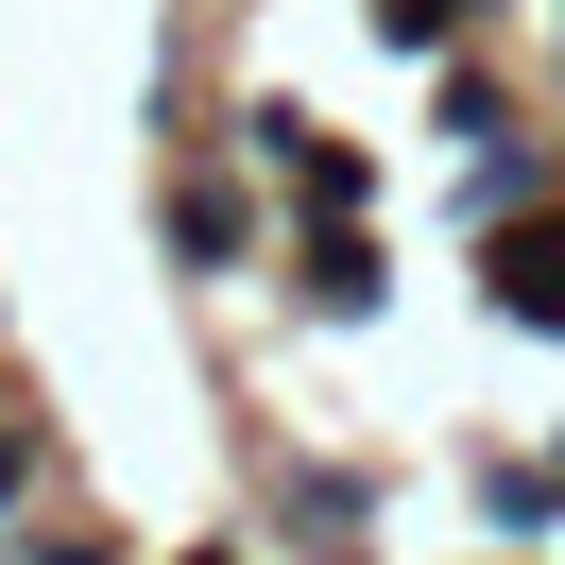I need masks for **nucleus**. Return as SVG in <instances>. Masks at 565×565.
Wrapping results in <instances>:
<instances>
[{"label":"nucleus","instance_id":"20e7f679","mask_svg":"<svg viewBox=\"0 0 565 565\" xmlns=\"http://www.w3.org/2000/svg\"><path fill=\"white\" fill-rule=\"evenodd\" d=\"M172 241H189V257L223 275V257H257V206H241L223 172H189V189H172Z\"/></svg>","mask_w":565,"mask_h":565},{"label":"nucleus","instance_id":"6e6552de","mask_svg":"<svg viewBox=\"0 0 565 565\" xmlns=\"http://www.w3.org/2000/svg\"><path fill=\"white\" fill-rule=\"evenodd\" d=\"M18 565H120V531H18Z\"/></svg>","mask_w":565,"mask_h":565},{"label":"nucleus","instance_id":"f03ea898","mask_svg":"<svg viewBox=\"0 0 565 565\" xmlns=\"http://www.w3.org/2000/svg\"><path fill=\"white\" fill-rule=\"evenodd\" d=\"M497 326H565V206L497 223Z\"/></svg>","mask_w":565,"mask_h":565},{"label":"nucleus","instance_id":"9d476101","mask_svg":"<svg viewBox=\"0 0 565 565\" xmlns=\"http://www.w3.org/2000/svg\"><path fill=\"white\" fill-rule=\"evenodd\" d=\"M548 480H565V446H548Z\"/></svg>","mask_w":565,"mask_h":565},{"label":"nucleus","instance_id":"f257e3e1","mask_svg":"<svg viewBox=\"0 0 565 565\" xmlns=\"http://www.w3.org/2000/svg\"><path fill=\"white\" fill-rule=\"evenodd\" d=\"M291 291H309L326 326H377V241H360V223H309V241H291Z\"/></svg>","mask_w":565,"mask_h":565},{"label":"nucleus","instance_id":"423d86ee","mask_svg":"<svg viewBox=\"0 0 565 565\" xmlns=\"http://www.w3.org/2000/svg\"><path fill=\"white\" fill-rule=\"evenodd\" d=\"M480 497H497V531H514V548H531V531H548V514H565V480H548V462H497V480H480Z\"/></svg>","mask_w":565,"mask_h":565},{"label":"nucleus","instance_id":"0eeeda50","mask_svg":"<svg viewBox=\"0 0 565 565\" xmlns=\"http://www.w3.org/2000/svg\"><path fill=\"white\" fill-rule=\"evenodd\" d=\"M35 462H52V428H35V412H0V531L35 514Z\"/></svg>","mask_w":565,"mask_h":565},{"label":"nucleus","instance_id":"7ed1b4c3","mask_svg":"<svg viewBox=\"0 0 565 565\" xmlns=\"http://www.w3.org/2000/svg\"><path fill=\"white\" fill-rule=\"evenodd\" d=\"M548 189H565V154H531V138H497L480 172H462V223H531V206H548Z\"/></svg>","mask_w":565,"mask_h":565},{"label":"nucleus","instance_id":"39448f33","mask_svg":"<svg viewBox=\"0 0 565 565\" xmlns=\"http://www.w3.org/2000/svg\"><path fill=\"white\" fill-rule=\"evenodd\" d=\"M377 35H394V52H462V35H480V0H377Z\"/></svg>","mask_w":565,"mask_h":565},{"label":"nucleus","instance_id":"1a4fd4ad","mask_svg":"<svg viewBox=\"0 0 565 565\" xmlns=\"http://www.w3.org/2000/svg\"><path fill=\"white\" fill-rule=\"evenodd\" d=\"M172 565H257V548H172Z\"/></svg>","mask_w":565,"mask_h":565}]
</instances>
